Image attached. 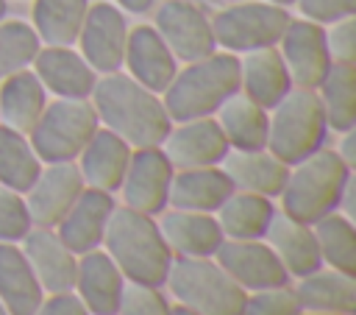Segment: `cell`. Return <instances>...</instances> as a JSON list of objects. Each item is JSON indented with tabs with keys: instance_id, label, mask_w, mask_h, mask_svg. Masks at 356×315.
I'll use <instances>...</instances> for the list:
<instances>
[{
	"instance_id": "cb8c5ba5",
	"label": "cell",
	"mask_w": 356,
	"mask_h": 315,
	"mask_svg": "<svg viewBox=\"0 0 356 315\" xmlns=\"http://www.w3.org/2000/svg\"><path fill=\"white\" fill-rule=\"evenodd\" d=\"M220 167L228 176L234 190L264 195V198H273V201L281 195L284 181L289 176V164H284L267 148H259V151H228L225 159L220 162Z\"/></svg>"
},
{
	"instance_id": "277c9868",
	"label": "cell",
	"mask_w": 356,
	"mask_h": 315,
	"mask_svg": "<svg viewBox=\"0 0 356 315\" xmlns=\"http://www.w3.org/2000/svg\"><path fill=\"white\" fill-rule=\"evenodd\" d=\"M350 176L353 170L337 156V151L323 145L306 159L289 164V176L278 195L281 212L312 226L314 220L339 209Z\"/></svg>"
},
{
	"instance_id": "9c48e42d",
	"label": "cell",
	"mask_w": 356,
	"mask_h": 315,
	"mask_svg": "<svg viewBox=\"0 0 356 315\" xmlns=\"http://www.w3.org/2000/svg\"><path fill=\"white\" fill-rule=\"evenodd\" d=\"M153 28L164 39V45L172 50L178 64L197 61L217 50L211 17L195 6L192 0H164L156 8Z\"/></svg>"
},
{
	"instance_id": "1f68e13d",
	"label": "cell",
	"mask_w": 356,
	"mask_h": 315,
	"mask_svg": "<svg viewBox=\"0 0 356 315\" xmlns=\"http://www.w3.org/2000/svg\"><path fill=\"white\" fill-rule=\"evenodd\" d=\"M314 92L328 131L342 134L356 128V64H331Z\"/></svg>"
},
{
	"instance_id": "5b68a950",
	"label": "cell",
	"mask_w": 356,
	"mask_h": 315,
	"mask_svg": "<svg viewBox=\"0 0 356 315\" xmlns=\"http://www.w3.org/2000/svg\"><path fill=\"white\" fill-rule=\"evenodd\" d=\"M164 287L175 304L197 315H239L245 304V290L214 256H172Z\"/></svg>"
},
{
	"instance_id": "f546056e",
	"label": "cell",
	"mask_w": 356,
	"mask_h": 315,
	"mask_svg": "<svg viewBox=\"0 0 356 315\" xmlns=\"http://www.w3.org/2000/svg\"><path fill=\"white\" fill-rule=\"evenodd\" d=\"M214 120L231 151L267 148V109L253 103L248 95L234 92L217 112Z\"/></svg>"
},
{
	"instance_id": "e575fe53",
	"label": "cell",
	"mask_w": 356,
	"mask_h": 315,
	"mask_svg": "<svg viewBox=\"0 0 356 315\" xmlns=\"http://www.w3.org/2000/svg\"><path fill=\"white\" fill-rule=\"evenodd\" d=\"M42 170L28 134H19L0 123V184L17 192H25Z\"/></svg>"
},
{
	"instance_id": "b9f144b4",
	"label": "cell",
	"mask_w": 356,
	"mask_h": 315,
	"mask_svg": "<svg viewBox=\"0 0 356 315\" xmlns=\"http://www.w3.org/2000/svg\"><path fill=\"white\" fill-rule=\"evenodd\" d=\"M33 315H89L86 307L75 298V293H53L44 295Z\"/></svg>"
},
{
	"instance_id": "83f0119b",
	"label": "cell",
	"mask_w": 356,
	"mask_h": 315,
	"mask_svg": "<svg viewBox=\"0 0 356 315\" xmlns=\"http://www.w3.org/2000/svg\"><path fill=\"white\" fill-rule=\"evenodd\" d=\"M47 106V89L42 86V81L33 75L31 67L11 72L8 78L0 81V123L28 134L36 120L42 117Z\"/></svg>"
},
{
	"instance_id": "bcb514c9",
	"label": "cell",
	"mask_w": 356,
	"mask_h": 315,
	"mask_svg": "<svg viewBox=\"0 0 356 315\" xmlns=\"http://www.w3.org/2000/svg\"><path fill=\"white\" fill-rule=\"evenodd\" d=\"M8 14V0H0V20H6Z\"/></svg>"
},
{
	"instance_id": "d6986e66",
	"label": "cell",
	"mask_w": 356,
	"mask_h": 315,
	"mask_svg": "<svg viewBox=\"0 0 356 315\" xmlns=\"http://www.w3.org/2000/svg\"><path fill=\"white\" fill-rule=\"evenodd\" d=\"M125 284L128 279L103 248L86 251L78 256L72 293L86 307L89 315H117Z\"/></svg>"
},
{
	"instance_id": "4316f807",
	"label": "cell",
	"mask_w": 356,
	"mask_h": 315,
	"mask_svg": "<svg viewBox=\"0 0 356 315\" xmlns=\"http://www.w3.org/2000/svg\"><path fill=\"white\" fill-rule=\"evenodd\" d=\"M234 192L228 176L220 164L214 167H186L172 173L167 206L192 209V212H217L220 203Z\"/></svg>"
},
{
	"instance_id": "4fadbf2b",
	"label": "cell",
	"mask_w": 356,
	"mask_h": 315,
	"mask_svg": "<svg viewBox=\"0 0 356 315\" xmlns=\"http://www.w3.org/2000/svg\"><path fill=\"white\" fill-rule=\"evenodd\" d=\"M83 178L75 162H50L42 164L39 176L33 178V184L22 192L31 223L33 226H44L53 229L64 212L75 203V198L83 192Z\"/></svg>"
},
{
	"instance_id": "5bb4252c",
	"label": "cell",
	"mask_w": 356,
	"mask_h": 315,
	"mask_svg": "<svg viewBox=\"0 0 356 315\" xmlns=\"http://www.w3.org/2000/svg\"><path fill=\"white\" fill-rule=\"evenodd\" d=\"M214 259L245 293L292 282L264 240H222Z\"/></svg>"
},
{
	"instance_id": "7402d4cb",
	"label": "cell",
	"mask_w": 356,
	"mask_h": 315,
	"mask_svg": "<svg viewBox=\"0 0 356 315\" xmlns=\"http://www.w3.org/2000/svg\"><path fill=\"white\" fill-rule=\"evenodd\" d=\"M134 148L120 139L114 131L108 128H97L92 134V139L86 142V148L78 153L75 164L81 170V178L86 187L92 190H103V192H117L122 184V176L128 170Z\"/></svg>"
},
{
	"instance_id": "44dd1931",
	"label": "cell",
	"mask_w": 356,
	"mask_h": 315,
	"mask_svg": "<svg viewBox=\"0 0 356 315\" xmlns=\"http://www.w3.org/2000/svg\"><path fill=\"white\" fill-rule=\"evenodd\" d=\"M156 223L172 256H214L220 243L225 240L211 212L167 206L156 215Z\"/></svg>"
},
{
	"instance_id": "ba28073f",
	"label": "cell",
	"mask_w": 356,
	"mask_h": 315,
	"mask_svg": "<svg viewBox=\"0 0 356 315\" xmlns=\"http://www.w3.org/2000/svg\"><path fill=\"white\" fill-rule=\"evenodd\" d=\"M289 20L292 14L284 6H275L270 0H245L220 8L211 17V31L217 47L242 56L259 47L278 45Z\"/></svg>"
},
{
	"instance_id": "30bf717a",
	"label": "cell",
	"mask_w": 356,
	"mask_h": 315,
	"mask_svg": "<svg viewBox=\"0 0 356 315\" xmlns=\"http://www.w3.org/2000/svg\"><path fill=\"white\" fill-rule=\"evenodd\" d=\"M125 39H128V20L122 8H117L108 0L89 3L75 45L97 75L122 70Z\"/></svg>"
},
{
	"instance_id": "ffe728a7",
	"label": "cell",
	"mask_w": 356,
	"mask_h": 315,
	"mask_svg": "<svg viewBox=\"0 0 356 315\" xmlns=\"http://www.w3.org/2000/svg\"><path fill=\"white\" fill-rule=\"evenodd\" d=\"M114 206H117V201L111 192L83 187V192L75 198V203L64 212V217L53 229L64 240V245L81 256V254L103 245L106 226H108Z\"/></svg>"
},
{
	"instance_id": "3957f363",
	"label": "cell",
	"mask_w": 356,
	"mask_h": 315,
	"mask_svg": "<svg viewBox=\"0 0 356 315\" xmlns=\"http://www.w3.org/2000/svg\"><path fill=\"white\" fill-rule=\"evenodd\" d=\"M239 92V56L214 50L197 61L178 67L170 86L161 92V103L172 123L214 117V112Z\"/></svg>"
},
{
	"instance_id": "e0dca14e",
	"label": "cell",
	"mask_w": 356,
	"mask_h": 315,
	"mask_svg": "<svg viewBox=\"0 0 356 315\" xmlns=\"http://www.w3.org/2000/svg\"><path fill=\"white\" fill-rule=\"evenodd\" d=\"M33 75L42 81L47 95L83 100L92 95L97 72L72 45H42L31 61Z\"/></svg>"
},
{
	"instance_id": "7bdbcfd3",
	"label": "cell",
	"mask_w": 356,
	"mask_h": 315,
	"mask_svg": "<svg viewBox=\"0 0 356 315\" xmlns=\"http://www.w3.org/2000/svg\"><path fill=\"white\" fill-rule=\"evenodd\" d=\"M337 156L353 170L356 167V128H350V131H342L339 134V142H337Z\"/></svg>"
},
{
	"instance_id": "603a6c76",
	"label": "cell",
	"mask_w": 356,
	"mask_h": 315,
	"mask_svg": "<svg viewBox=\"0 0 356 315\" xmlns=\"http://www.w3.org/2000/svg\"><path fill=\"white\" fill-rule=\"evenodd\" d=\"M261 240L273 248V254L278 256V262L284 265L289 279H300V276H306L323 265L312 226L284 215L281 209L273 215Z\"/></svg>"
},
{
	"instance_id": "4dcf8cb0",
	"label": "cell",
	"mask_w": 356,
	"mask_h": 315,
	"mask_svg": "<svg viewBox=\"0 0 356 315\" xmlns=\"http://www.w3.org/2000/svg\"><path fill=\"white\" fill-rule=\"evenodd\" d=\"M275 212L278 209H275L273 198L234 190L220 203L214 217H217L225 240H261Z\"/></svg>"
},
{
	"instance_id": "d6a6232c",
	"label": "cell",
	"mask_w": 356,
	"mask_h": 315,
	"mask_svg": "<svg viewBox=\"0 0 356 315\" xmlns=\"http://www.w3.org/2000/svg\"><path fill=\"white\" fill-rule=\"evenodd\" d=\"M89 0H33L31 28L42 45H75Z\"/></svg>"
},
{
	"instance_id": "ac0fdd59",
	"label": "cell",
	"mask_w": 356,
	"mask_h": 315,
	"mask_svg": "<svg viewBox=\"0 0 356 315\" xmlns=\"http://www.w3.org/2000/svg\"><path fill=\"white\" fill-rule=\"evenodd\" d=\"M122 67L136 84L161 95L178 72V59L172 56V50L164 45V39L153 25H134L128 28Z\"/></svg>"
},
{
	"instance_id": "9a60e30c",
	"label": "cell",
	"mask_w": 356,
	"mask_h": 315,
	"mask_svg": "<svg viewBox=\"0 0 356 315\" xmlns=\"http://www.w3.org/2000/svg\"><path fill=\"white\" fill-rule=\"evenodd\" d=\"M161 151L175 170H186V167H214L225 159L231 148L214 117H195V120L172 123L161 142Z\"/></svg>"
},
{
	"instance_id": "c3c4849f",
	"label": "cell",
	"mask_w": 356,
	"mask_h": 315,
	"mask_svg": "<svg viewBox=\"0 0 356 315\" xmlns=\"http://www.w3.org/2000/svg\"><path fill=\"white\" fill-rule=\"evenodd\" d=\"M300 315H337V312H309V309H300Z\"/></svg>"
},
{
	"instance_id": "2e32d148",
	"label": "cell",
	"mask_w": 356,
	"mask_h": 315,
	"mask_svg": "<svg viewBox=\"0 0 356 315\" xmlns=\"http://www.w3.org/2000/svg\"><path fill=\"white\" fill-rule=\"evenodd\" d=\"M19 248L42 284L44 295L53 293H72L75 282V268H78V254L64 245V240L56 234V229L44 226H31L28 234L19 240Z\"/></svg>"
},
{
	"instance_id": "f35d334b",
	"label": "cell",
	"mask_w": 356,
	"mask_h": 315,
	"mask_svg": "<svg viewBox=\"0 0 356 315\" xmlns=\"http://www.w3.org/2000/svg\"><path fill=\"white\" fill-rule=\"evenodd\" d=\"M31 226L33 223L22 192L0 184V243H19Z\"/></svg>"
},
{
	"instance_id": "8992f818",
	"label": "cell",
	"mask_w": 356,
	"mask_h": 315,
	"mask_svg": "<svg viewBox=\"0 0 356 315\" xmlns=\"http://www.w3.org/2000/svg\"><path fill=\"white\" fill-rule=\"evenodd\" d=\"M328 134L331 131L314 89L292 86L267 112V151L284 164H295L320 151Z\"/></svg>"
},
{
	"instance_id": "6da1fadb",
	"label": "cell",
	"mask_w": 356,
	"mask_h": 315,
	"mask_svg": "<svg viewBox=\"0 0 356 315\" xmlns=\"http://www.w3.org/2000/svg\"><path fill=\"white\" fill-rule=\"evenodd\" d=\"M97 123L125 139L131 148H156L164 142L172 120L161 103V95L136 84L128 72L97 75L89 95Z\"/></svg>"
},
{
	"instance_id": "ee69618b",
	"label": "cell",
	"mask_w": 356,
	"mask_h": 315,
	"mask_svg": "<svg viewBox=\"0 0 356 315\" xmlns=\"http://www.w3.org/2000/svg\"><path fill=\"white\" fill-rule=\"evenodd\" d=\"M114 6L122 11H131V14H147V11H153L156 0H114Z\"/></svg>"
},
{
	"instance_id": "8fae6325",
	"label": "cell",
	"mask_w": 356,
	"mask_h": 315,
	"mask_svg": "<svg viewBox=\"0 0 356 315\" xmlns=\"http://www.w3.org/2000/svg\"><path fill=\"white\" fill-rule=\"evenodd\" d=\"M175 167L164 156L161 145L156 148H134L128 170L120 184V203L145 215H159L167 209L170 184H172Z\"/></svg>"
},
{
	"instance_id": "f1b7e54d",
	"label": "cell",
	"mask_w": 356,
	"mask_h": 315,
	"mask_svg": "<svg viewBox=\"0 0 356 315\" xmlns=\"http://www.w3.org/2000/svg\"><path fill=\"white\" fill-rule=\"evenodd\" d=\"M44 290L36 282L19 243H0V304L11 315H33Z\"/></svg>"
},
{
	"instance_id": "8d00e7d4",
	"label": "cell",
	"mask_w": 356,
	"mask_h": 315,
	"mask_svg": "<svg viewBox=\"0 0 356 315\" xmlns=\"http://www.w3.org/2000/svg\"><path fill=\"white\" fill-rule=\"evenodd\" d=\"M239 315H300V301L292 290V282L264 290L245 293V304Z\"/></svg>"
},
{
	"instance_id": "7dc6e473",
	"label": "cell",
	"mask_w": 356,
	"mask_h": 315,
	"mask_svg": "<svg viewBox=\"0 0 356 315\" xmlns=\"http://www.w3.org/2000/svg\"><path fill=\"white\" fill-rule=\"evenodd\" d=\"M270 3H275V6H284V8H289V6H295V0H270Z\"/></svg>"
},
{
	"instance_id": "d590c367",
	"label": "cell",
	"mask_w": 356,
	"mask_h": 315,
	"mask_svg": "<svg viewBox=\"0 0 356 315\" xmlns=\"http://www.w3.org/2000/svg\"><path fill=\"white\" fill-rule=\"evenodd\" d=\"M42 47L31 22L22 20H0V81L11 72L31 67L36 50Z\"/></svg>"
},
{
	"instance_id": "ab89813d",
	"label": "cell",
	"mask_w": 356,
	"mask_h": 315,
	"mask_svg": "<svg viewBox=\"0 0 356 315\" xmlns=\"http://www.w3.org/2000/svg\"><path fill=\"white\" fill-rule=\"evenodd\" d=\"M325 45L334 64H356V17L325 25Z\"/></svg>"
},
{
	"instance_id": "52a82bcc",
	"label": "cell",
	"mask_w": 356,
	"mask_h": 315,
	"mask_svg": "<svg viewBox=\"0 0 356 315\" xmlns=\"http://www.w3.org/2000/svg\"><path fill=\"white\" fill-rule=\"evenodd\" d=\"M97 128L100 123L89 98L83 100L56 98V100H47L42 117L28 131V139L36 156L42 159V164L75 162Z\"/></svg>"
},
{
	"instance_id": "60d3db41",
	"label": "cell",
	"mask_w": 356,
	"mask_h": 315,
	"mask_svg": "<svg viewBox=\"0 0 356 315\" xmlns=\"http://www.w3.org/2000/svg\"><path fill=\"white\" fill-rule=\"evenodd\" d=\"M295 8L303 20L317 25H331L345 17H356V0H295Z\"/></svg>"
},
{
	"instance_id": "7a4b0ae2",
	"label": "cell",
	"mask_w": 356,
	"mask_h": 315,
	"mask_svg": "<svg viewBox=\"0 0 356 315\" xmlns=\"http://www.w3.org/2000/svg\"><path fill=\"white\" fill-rule=\"evenodd\" d=\"M100 248L114 259L128 282L164 287L167 270L172 265V251L167 248L153 215L117 203Z\"/></svg>"
},
{
	"instance_id": "f6af8a7d",
	"label": "cell",
	"mask_w": 356,
	"mask_h": 315,
	"mask_svg": "<svg viewBox=\"0 0 356 315\" xmlns=\"http://www.w3.org/2000/svg\"><path fill=\"white\" fill-rule=\"evenodd\" d=\"M172 315H197V312H192V309H186L181 304H172Z\"/></svg>"
},
{
	"instance_id": "7c38bea8",
	"label": "cell",
	"mask_w": 356,
	"mask_h": 315,
	"mask_svg": "<svg viewBox=\"0 0 356 315\" xmlns=\"http://www.w3.org/2000/svg\"><path fill=\"white\" fill-rule=\"evenodd\" d=\"M275 47L284 59L292 86L300 89H317V84L325 78L328 67L334 64L325 45V25H317L303 17L289 20Z\"/></svg>"
},
{
	"instance_id": "836d02e7",
	"label": "cell",
	"mask_w": 356,
	"mask_h": 315,
	"mask_svg": "<svg viewBox=\"0 0 356 315\" xmlns=\"http://www.w3.org/2000/svg\"><path fill=\"white\" fill-rule=\"evenodd\" d=\"M323 265L356 276V223L342 212H328L312 223Z\"/></svg>"
},
{
	"instance_id": "d4e9b609",
	"label": "cell",
	"mask_w": 356,
	"mask_h": 315,
	"mask_svg": "<svg viewBox=\"0 0 356 315\" xmlns=\"http://www.w3.org/2000/svg\"><path fill=\"white\" fill-rule=\"evenodd\" d=\"M292 290L300 301V309L309 312H337L356 315V276L337 268L320 265L317 270L292 279Z\"/></svg>"
},
{
	"instance_id": "484cf974",
	"label": "cell",
	"mask_w": 356,
	"mask_h": 315,
	"mask_svg": "<svg viewBox=\"0 0 356 315\" xmlns=\"http://www.w3.org/2000/svg\"><path fill=\"white\" fill-rule=\"evenodd\" d=\"M292 89L278 47H259L239 56V92L267 112Z\"/></svg>"
},
{
	"instance_id": "74e56055",
	"label": "cell",
	"mask_w": 356,
	"mask_h": 315,
	"mask_svg": "<svg viewBox=\"0 0 356 315\" xmlns=\"http://www.w3.org/2000/svg\"><path fill=\"white\" fill-rule=\"evenodd\" d=\"M117 315H172V301L167 298L164 287L128 282Z\"/></svg>"
},
{
	"instance_id": "681fc988",
	"label": "cell",
	"mask_w": 356,
	"mask_h": 315,
	"mask_svg": "<svg viewBox=\"0 0 356 315\" xmlns=\"http://www.w3.org/2000/svg\"><path fill=\"white\" fill-rule=\"evenodd\" d=\"M0 315H11V312H8V309H6L3 304H0Z\"/></svg>"
}]
</instances>
